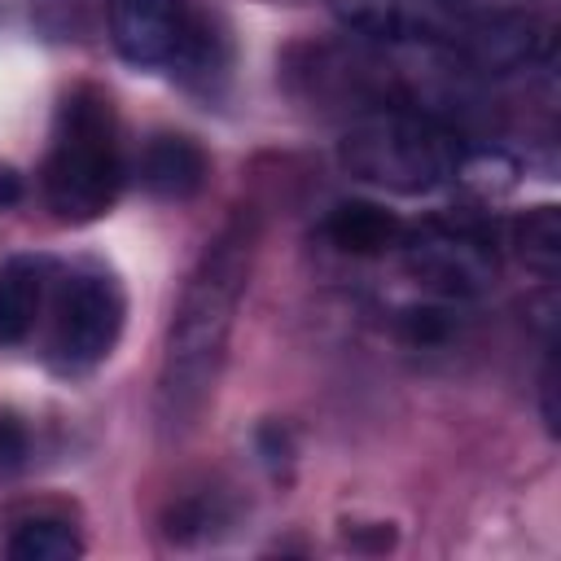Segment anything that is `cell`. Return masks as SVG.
I'll return each mask as SVG.
<instances>
[{
	"label": "cell",
	"instance_id": "1",
	"mask_svg": "<svg viewBox=\"0 0 561 561\" xmlns=\"http://www.w3.org/2000/svg\"><path fill=\"white\" fill-rule=\"evenodd\" d=\"M250 267H254V219L237 215L202 250L167 324L162 368H158V421L167 430L193 425V416L215 394L228 337L237 324V307L250 285Z\"/></svg>",
	"mask_w": 561,
	"mask_h": 561
},
{
	"label": "cell",
	"instance_id": "2",
	"mask_svg": "<svg viewBox=\"0 0 561 561\" xmlns=\"http://www.w3.org/2000/svg\"><path fill=\"white\" fill-rule=\"evenodd\" d=\"M337 162L373 188L421 197L460 180L465 136L425 110L381 101L351 118L337 140Z\"/></svg>",
	"mask_w": 561,
	"mask_h": 561
},
{
	"label": "cell",
	"instance_id": "3",
	"mask_svg": "<svg viewBox=\"0 0 561 561\" xmlns=\"http://www.w3.org/2000/svg\"><path fill=\"white\" fill-rule=\"evenodd\" d=\"M123 188V153L118 123L110 101L96 88H79L66 96L53 149L44 162V197L66 224H88L114 206Z\"/></svg>",
	"mask_w": 561,
	"mask_h": 561
},
{
	"label": "cell",
	"instance_id": "4",
	"mask_svg": "<svg viewBox=\"0 0 561 561\" xmlns=\"http://www.w3.org/2000/svg\"><path fill=\"white\" fill-rule=\"evenodd\" d=\"M403 267L443 302L482 298L495 285V241L478 224L430 219L399 237Z\"/></svg>",
	"mask_w": 561,
	"mask_h": 561
},
{
	"label": "cell",
	"instance_id": "5",
	"mask_svg": "<svg viewBox=\"0 0 561 561\" xmlns=\"http://www.w3.org/2000/svg\"><path fill=\"white\" fill-rule=\"evenodd\" d=\"M123 289L105 272H79L66 280L57 302V333L53 351L66 368H92L101 364L118 333H123Z\"/></svg>",
	"mask_w": 561,
	"mask_h": 561
},
{
	"label": "cell",
	"instance_id": "6",
	"mask_svg": "<svg viewBox=\"0 0 561 561\" xmlns=\"http://www.w3.org/2000/svg\"><path fill=\"white\" fill-rule=\"evenodd\" d=\"M110 35L131 66H188L202 48L188 0H110Z\"/></svg>",
	"mask_w": 561,
	"mask_h": 561
},
{
	"label": "cell",
	"instance_id": "7",
	"mask_svg": "<svg viewBox=\"0 0 561 561\" xmlns=\"http://www.w3.org/2000/svg\"><path fill=\"white\" fill-rule=\"evenodd\" d=\"M337 22L355 31L359 39H386V44H451L473 13L465 0H329Z\"/></svg>",
	"mask_w": 561,
	"mask_h": 561
},
{
	"label": "cell",
	"instance_id": "8",
	"mask_svg": "<svg viewBox=\"0 0 561 561\" xmlns=\"http://www.w3.org/2000/svg\"><path fill=\"white\" fill-rule=\"evenodd\" d=\"M451 48L473 75H513L543 61L552 35L530 13H469Z\"/></svg>",
	"mask_w": 561,
	"mask_h": 561
},
{
	"label": "cell",
	"instance_id": "9",
	"mask_svg": "<svg viewBox=\"0 0 561 561\" xmlns=\"http://www.w3.org/2000/svg\"><path fill=\"white\" fill-rule=\"evenodd\" d=\"M140 184L153 197H167V202L193 197L206 184V153H202V145L188 140V136H175V131L153 136L145 145V153H140Z\"/></svg>",
	"mask_w": 561,
	"mask_h": 561
},
{
	"label": "cell",
	"instance_id": "10",
	"mask_svg": "<svg viewBox=\"0 0 561 561\" xmlns=\"http://www.w3.org/2000/svg\"><path fill=\"white\" fill-rule=\"evenodd\" d=\"M48 302V267L39 259H13L0 267V346L31 337Z\"/></svg>",
	"mask_w": 561,
	"mask_h": 561
},
{
	"label": "cell",
	"instance_id": "11",
	"mask_svg": "<svg viewBox=\"0 0 561 561\" xmlns=\"http://www.w3.org/2000/svg\"><path fill=\"white\" fill-rule=\"evenodd\" d=\"M324 237L342 254H381V250L399 245L403 224L373 202H337L324 219Z\"/></svg>",
	"mask_w": 561,
	"mask_h": 561
},
{
	"label": "cell",
	"instance_id": "12",
	"mask_svg": "<svg viewBox=\"0 0 561 561\" xmlns=\"http://www.w3.org/2000/svg\"><path fill=\"white\" fill-rule=\"evenodd\" d=\"M4 557L9 561H75L83 557V539L66 517L35 513V517L13 522L4 539Z\"/></svg>",
	"mask_w": 561,
	"mask_h": 561
},
{
	"label": "cell",
	"instance_id": "13",
	"mask_svg": "<svg viewBox=\"0 0 561 561\" xmlns=\"http://www.w3.org/2000/svg\"><path fill=\"white\" fill-rule=\"evenodd\" d=\"M513 245H517V259L530 272L552 280L557 263H561V219H557V206H530L513 224Z\"/></svg>",
	"mask_w": 561,
	"mask_h": 561
},
{
	"label": "cell",
	"instance_id": "14",
	"mask_svg": "<svg viewBox=\"0 0 561 561\" xmlns=\"http://www.w3.org/2000/svg\"><path fill=\"white\" fill-rule=\"evenodd\" d=\"M399 333L412 346H443L451 337V311L447 307H403L399 311Z\"/></svg>",
	"mask_w": 561,
	"mask_h": 561
},
{
	"label": "cell",
	"instance_id": "15",
	"mask_svg": "<svg viewBox=\"0 0 561 561\" xmlns=\"http://www.w3.org/2000/svg\"><path fill=\"white\" fill-rule=\"evenodd\" d=\"M26 460V430L13 416H0V469H18Z\"/></svg>",
	"mask_w": 561,
	"mask_h": 561
},
{
	"label": "cell",
	"instance_id": "16",
	"mask_svg": "<svg viewBox=\"0 0 561 561\" xmlns=\"http://www.w3.org/2000/svg\"><path fill=\"white\" fill-rule=\"evenodd\" d=\"M543 425L557 434V373H552V359L543 364Z\"/></svg>",
	"mask_w": 561,
	"mask_h": 561
},
{
	"label": "cell",
	"instance_id": "17",
	"mask_svg": "<svg viewBox=\"0 0 561 561\" xmlns=\"http://www.w3.org/2000/svg\"><path fill=\"white\" fill-rule=\"evenodd\" d=\"M18 197H22V175L13 167H0V210L18 206Z\"/></svg>",
	"mask_w": 561,
	"mask_h": 561
}]
</instances>
